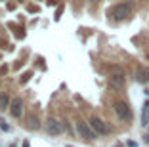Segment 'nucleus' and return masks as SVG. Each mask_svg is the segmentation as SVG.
<instances>
[{
	"mask_svg": "<svg viewBox=\"0 0 149 147\" xmlns=\"http://www.w3.org/2000/svg\"><path fill=\"white\" fill-rule=\"evenodd\" d=\"M77 130H79V134L82 136L84 139H94V138H96V132L92 130V126H90V122L79 121V122H77Z\"/></svg>",
	"mask_w": 149,
	"mask_h": 147,
	"instance_id": "obj_2",
	"label": "nucleus"
},
{
	"mask_svg": "<svg viewBox=\"0 0 149 147\" xmlns=\"http://www.w3.org/2000/svg\"><path fill=\"white\" fill-rule=\"evenodd\" d=\"M88 122H90V126H92V130L96 132V134H107V132H109V126L97 117H92Z\"/></svg>",
	"mask_w": 149,
	"mask_h": 147,
	"instance_id": "obj_4",
	"label": "nucleus"
},
{
	"mask_svg": "<svg viewBox=\"0 0 149 147\" xmlns=\"http://www.w3.org/2000/svg\"><path fill=\"white\" fill-rule=\"evenodd\" d=\"M46 130H48V134L57 136V134L63 132V124L59 121H56V118H48V121H46Z\"/></svg>",
	"mask_w": 149,
	"mask_h": 147,
	"instance_id": "obj_5",
	"label": "nucleus"
},
{
	"mask_svg": "<svg viewBox=\"0 0 149 147\" xmlns=\"http://www.w3.org/2000/svg\"><path fill=\"white\" fill-rule=\"evenodd\" d=\"M23 147H29V141H23Z\"/></svg>",
	"mask_w": 149,
	"mask_h": 147,
	"instance_id": "obj_12",
	"label": "nucleus"
},
{
	"mask_svg": "<svg viewBox=\"0 0 149 147\" xmlns=\"http://www.w3.org/2000/svg\"><path fill=\"white\" fill-rule=\"evenodd\" d=\"M128 15H130V6L128 4H117L113 8V17L117 19V21H123Z\"/></svg>",
	"mask_w": 149,
	"mask_h": 147,
	"instance_id": "obj_3",
	"label": "nucleus"
},
{
	"mask_svg": "<svg viewBox=\"0 0 149 147\" xmlns=\"http://www.w3.org/2000/svg\"><path fill=\"white\" fill-rule=\"evenodd\" d=\"M0 128L4 130V132H8V130H10V126H8V124H6V122H4V121H2V118H0Z\"/></svg>",
	"mask_w": 149,
	"mask_h": 147,
	"instance_id": "obj_10",
	"label": "nucleus"
},
{
	"mask_svg": "<svg viewBox=\"0 0 149 147\" xmlns=\"http://www.w3.org/2000/svg\"><path fill=\"white\" fill-rule=\"evenodd\" d=\"M143 141H145V143H149V134H147V136L143 138Z\"/></svg>",
	"mask_w": 149,
	"mask_h": 147,
	"instance_id": "obj_11",
	"label": "nucleus"
},
{
	"mask_svg": "<svg viewBox=\"0 0 149 147\" xmlns=\"http://www.w3.org/2000/svg\"><path fill=\"white\" fill-rule=\"evenodd\" d=\"M136 78H138V82H149V69L138 67L136 69Z\"/></svg>",
	"mask_w": 149,
	"mask_h": 147,
	"instance_id": "obj_8",
	"label": "nucleus"
},
{
	"mask_svg": "<svg viewBox=\"0 0 149 147\" xmlns=\"http://www.w3.org/2000/svg\"><path fill=\"white\" fill-rule=\"evenodd\" d=\"M10 113H12V117H15V118L23 117V101L19 100V98L12 100V103H10Z\"/></svg>",
	"mask_w": 149,
	"mask_h": 147,
	"instance_id": "obj_6",
	"label": "nucleus"
},
{
	"mask_svg": "<svg viewBox=\"0 0 149 147\" xmlns=\"http://www.w3.org/2000/svg\"><path fill=\"white\" fill-rule=\"evenodd\" d=\"M10 103H12L10 95L6 94V92H0V111H4L6 107H10Z\"/></svg>",
	"mask_w": 149,
	"mask_h": 147,
	"instance_id": "obj_9",
	"label": "nucleus"
},
{
	"mask_svg": "<svg viewBox=\"0 0 149 147\" xmlns=\"http://www.w3.org/2000/svg\"><path fill=\"white\" fill-rule=\"evenodd\" d=\"M115 113H117V117L120 121H130L132 118V111L128 107V103H124V101H117L115 103Z\"/></svg>",
	"mask_w": 149,
	"mask_h": 147,
	"instance_id": "obj_1",
	"label": "nucleus"
},
{
	"mask_svg": "<svg viewBox=\"0 0 149 147\" xmlns=\"http://www.w3.org/2000/svg\"><path fill=\"white\" fill-rule=\"evenodd\" d=\"M10 147H15V145H10Z\"/></svg>",
	"mask_w": 149,
	"mask_h": 147,
	"instance_id": "obj_13",
	"label": "nucleus"
},
{
	"mask_svg": "<svg viewBox=\"0 0 149 147\" xmlns=\"http://www.w3.org/2000/svg\"><path fill=\"white\" fill-rule=\"evenodd\" d=\"M109 82H111V86L113 88H123L124 86V75H111L109 77Z\"/></svg>",
	"mask_w": 149,
	"mask_h": 147,
	"instance_id": "obj_7",
	"label": "nucleus"
},
{
	"mask_svg": "<svg viewBox=\"0 0 149 147\" xmlns=\"http://www.w3.org/2000/svg\"><path fill=\"white\" fill-rule=\"evenodd\" d=\"M147 59H149V54H147Z\"/></svg>",
	"mask_w": 149,
	"mask_h": 147,
	"instance_id": "obj_14",
	"label": "nucleus"
}]
</instances>
